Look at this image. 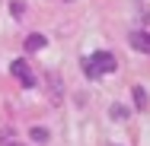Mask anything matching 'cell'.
<instances>
[{"mask_svg":"<svg viewBox=\"0 0 150 146\" xmlns=\"http://www.w3.org/2000/svg\"><path fill=\"white\" fill-rule=\"evenodd\" d=\"M115 67H118V60L112 51H96L93 57L83 60V70H86V76L96 80V76H105V73H115Z\"/></svg>","mask_w":150,"mask_h":146,"instance_id":"6da1fadb","label":"cell"},{"mask_svg":"<svg viewBox=\"0 0 150 146\" xmlns=\"http://www.w3.org/2000/svg\"><path fill=\"white\" fill-rule=\"evenodd\" d=\"M10 73H13V76H16V80H19V83H23L26 89H32V86H35V76H32V67H29V64H26L23 57H16L13 64H10Z\"/></svg>","mask_w":150,"mask_h":146,"instance_id":"7a4b0ae2","label":"cell"},{"mask_svg":"<svg viewBox=\"0 0 150 146\" xmlns=\"http://www.w3.org/2000/svg\"><path fill=\"white\" fill-rule=\"evenodd\" d=\"M128 41H131V48H134V51H141V54H150V32L134 29L131 35H128Z\"/></svg>","mask_w":150,"mask_h":146,"instance_id":"3957f363","label":"cell"},{"mask_svg":"<svg viewBox=\"0 0 150 146\" xmlns=\"http://www.w3.org/2000/svg\"><path fill=\"white\" fill-rule=\"evenodd\" d=\"M48 92H51V102L64 98V80H61V73H48Z\"/></svg>","mask_w":150,"mask_h":146,"instance_id":"277c9868","label":"cell"},{"mask_svg":"<svg viewBox=\"0 0 150 146\" xmlns=\"http://www.w3.org/2000/svg\"><path fill=\"white\" fill-rule=\"evenodd\" d=\"M131 95H134L137 111H147V108H150V98H147V89H144V86H134V89H131Z\"/></svg>","mask_w":150,"mask_h":146,"instance_id":"5b68a950","label":"cell"},{"mask_svg":"<svg viewBox=\"0 0 150 146\" xmlns=\"http://www.w3.org/2000/svg\"><path fill=\"white\" fill-rule=\"evenodd\" d=\"M45 45H48V38H45V35H38V32L26 35V51H42Z\"/></svg>","mask_w":150,"mask_h":146,"instance_id":"8992f818","label":"cell"},{"mask_svg":"<svg viewBox=\"0 0 150 146\" xmlns=\"http://www.w3.org/2000/svg\"><path fill=\"white\" fill-rule=\"evenodd\" d=\"M29 137L35 140V143H45V140H48V130H45V127H32Z\"/></svg>","mask_w":150,"mask_h":146,"instance_id":"52a82bcc","label":"cell"},{"mask_svg":"<svg viewBox=\"0 0 150 146\" xmlns=\"http://www.w3.org/2000/svg\"><path fill=\"white\" fill-rule=\"evenodd\" d=\"M109 115L115 117V121H125V117H128V108H125V105H112V111H109Z\"/></svg>","mask_w":150,"mask_h":146,"instance_id":"ba28073f","label":"cell"},{"mask_svg":"<svg viewBox=\"0 0 150 146\" xmlns=\"http://www.w3.org/2000/svg\"><path fill=\"white\" fill-rule=\"evenodd\" d=\"M10 10H13V16H16V19H23V16H26V3H23V0H13V6H10Z\"/></svg>","mask_w":150,"mask_h":146,"instance_id":"9c48e42d","label":"cell"},{"mask_svg":"<svg viewBox=\"0 0 150 146\" xmlns=\"http://www.w3.org/2000/svg\"><path fill=\"white\" fill-rule=\"evenodd\" d=\"M6 146H23V143H6Z\"/></svg>","mask_w":150,"mask_h":146,"instance_id":"30bf717a","label":"cell"},{"mask_svg":"<svg viewBox=\"0 0 150 146\" xmlns=\"http://www.w3.org/2000/svg\"><path fill=\"white\" fill-rule=\"evenodd\" d=\"M64 3H70V0H64Z\"/></svg>","mask_w":150,"mask_h":146,"instance_id":"8fae6325","label":"cell"}]
</instances>
